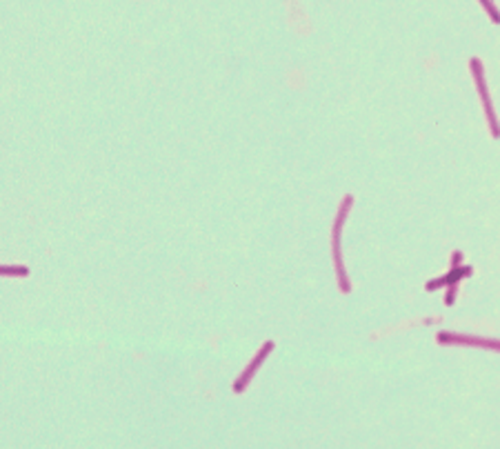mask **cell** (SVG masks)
Listing matches in <instances>:
<instances>
[{"instance_id":"6da1fadb","label":"cell","mask_w":500,"mask_h":449,"mask_svg":"<svg viewBox=\"0 0 500 449\" xmlns=\"http://www.w3.org/2000/svg\"><path fill=\"white\" fill-rule=\"evenodd\" d=\"M354 205V196H345V201L340 203L338 207V214H336V221H334V227H331V254H334V269H336V278H338V285L345 294L352 291V282L347 278V271H345V265H343V254H340V234H343V227H345V221H347V214H350Z\"/></svg>"},{"instance_id":"7a4b0ae2","label":"cell","mask_w":500,"mask_h":449,"mask_svg":"<svg viewBox=\"0 0 500 449\" xmlns=\"http://www.w3.org/2000/svg\"><path fill=\"white\" fill-rule=\"evenodd\" d=\"M469 67H472L474 81H476V90H478V94H481L483 107H485V112H487V120H489V129H492V136L498 138V136H500V129H498V116H496V112H494L492 98H489V90H487L485 74H483V62L478 60V58H472V60H469Z\"/></svg>"},{"instance_id":"3957f363","label":"cell","mask_w":500,"mask_h":449,"mask_svg":"<svg viewBox=\"0 0 500 449\" xmlns=\"http://www.w3.org/2000/svg\"><path fill=\"white\" fill-rule=\"evenodd\" d=\"M438 343L442 345H469V347H481V349H489V352H496L500 349L498 341H492V338H478V336H465V334H438Z\"/></svg>"},{"instance_id":"277c9868","label":"cell","mask_w":500,"mask_h":449,"mask_svg":"<svg viewBox=\"0 0 500 449\" xmlns=\"http://www.w3.org/2000/svg\"><path fill=\"white\" fill-rule=\"evenodd\" d=\"M271 349H274V343H271V341H267L263 347H260V352L252 358V363H249V365L245 367V371L241 374V378H238V380L234 382V391H236V393H243V391L247 389L249 380H252V378L256 376V371H258L260 367H263L265 358L271 354Z\"/></svg>"},{"instance_id":"5b68a950","label":"cell","mask_w":500,"mask_h":449,"mask_svg":"<svg viewBox=\"0 0 500 449\" xmlns=\"http://www.w3.org/2000/svg\"><path fill=\"white\" fill-rule=\"evenodd\" d=\"M472 273V267H454L447 276H442V278H438V280H431V282H427V289L429 291H433V289H438V287H442V285H458V280H463V278H467Z\"/></svg>"},{"instance_id":"8992f818","label":"cell","mask_w":500,"mask_h":449,"mask_svg":"<svg viewBox=\"0 0 500 449\" xmlns=\"http://www.w3.org/2000/svg\"><path fill=\"white\" fill-rule=\"evenodd\" d=\"M29 269L23 265H0V276H27Z\"/></svg>"},{"instance_id":"52a82bcc","label":"cell","mask_w":500,"mask_h":449,"mask_svg":"<svg viewBox=\"0 0 500 449\" xmlns=\"http://www.w3.org/2000/svg\"><path fill=\"white\" fill-rule=\"evenodd\" d=\"M478 3H481V5L485 7V12L489 14V18H492L494 23H498L500 16H498V7L494 5V0H478Z\"/></svg>"},{"instance_id":"ba28073f","label":"cell","mask_w":500,"mask_h":449,"mask_svg":"<svg viewBox=\"0 0 500 449\" xmlns=\"http://www.w3.org/2000/svg\"><path fill=\"white\" fill-rule=\"evenodd\" d=\"M445 300H447V305H451V303L456 300V285H449V291H447V298H445Z\"/></svg>"},{"instance_id":"9c48e42d","label":"cell","mask_w":500,"mask_h":449,"mask_svg":"<svg viewBox=\"0 0 500 449\" xmlns=\"http://www.w3.org/2000/svg\"><path fill=\"white\" fill-rule=\"evenodd\" d=\"M460 260H463V254H460V251H456V254H454V267H458L460 265Z\"/></svg>"}]
</instances>
